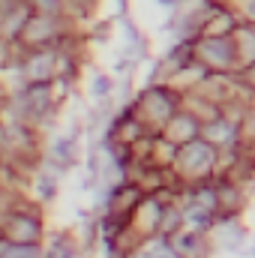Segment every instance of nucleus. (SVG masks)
Here are the masks:
<instances>
[{
  "label": "nucleus",
  "mask_w": 255,
  "mask_h": 258,
  "mask_svg": "<svg viewBox=\"0 0 255 258\" xmlns=\"http://www.w3.org/2000/svg\"><path fill=\"white\" fill-rule=\"evenodd\" d=\"M138 258H180V255H177L168 243H156V246H147Z\"/></svg>",
  "instance_id": "4"
},
{
  "label": "nucleus",
  "mask_w": 255,
  "mask_h": 258,
  "mask_svg": "<svg viewBox=\"0 0 255 258\" xmlns=\"http://www.w3.org/2000/svg\"><path fill=\"white\" fill-rule=\"evenodd\" d=\"M249 12H252V18H255V0H252V3H249Z\"/></svg>",
  "instance_id": "5"
},
{
  "label": "nucleus",
  "mask_w": 255,
  "mask_h": 258,
  "mask_svg": "<svg viewBox=\"0 0 255 258\" xmlns=\"http://www.w3.org/2000/svg\"><path fill=\"white\" fill-rule=\"evenodd\" d=\"M3 231H6V240H12V243H36V237H39V222L24 225L21 216H9L6 225H3Z\"/></svg>",
  "instance_id": "1"
},
{
  "label": "nucleus",
  "mask_w": 255,
  "mask_h": 258,
  "mask_svg": "<svg viewBox=\"0 0 255 258\" xmlns=\"http://www.w3.org/2000/svg\"><path fill=\"white\" fill-rule=\"evenodd\" d=\"M0 258H39V246L36 243H12V240H3Z\"/></svg>",
  "instance_id": "3"
},
{
  "label": "nucleus",
  "mask_w": 255,
  "mask_h": 258,
  "mask_svg": "<svg viewBox=\"0 0 255 258\" xmlns=\"http://www.w3.org/2000/svg\"><path fill=\"white\" fill-rule=\"evenodd\" d=\"M27 72L33 81H42L45 75H51V54L48 51H33L27 60Z\"/></svg>",
  "instance_id": "2"
}]
</instances>
